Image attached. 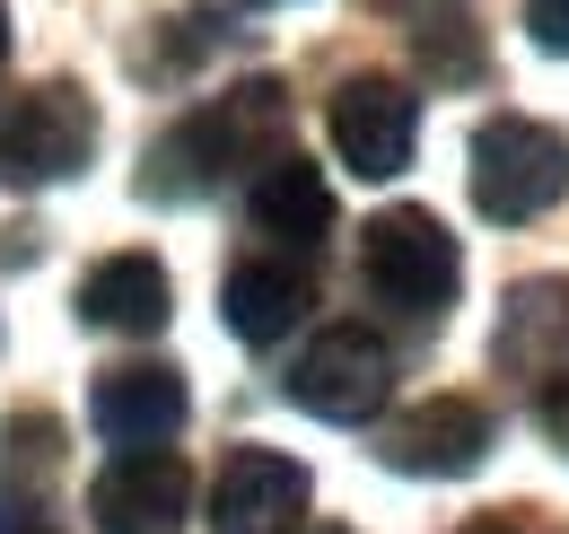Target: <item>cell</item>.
<instances>
[{"mask_svg": "<svg viewBox=\"0 0 569 534\" xmlns=\"http://www.w3.org/2000/svg\"><path fill=\"white\" fill-rule=\"evenodd\" d=\"M184 500H193V473L176 447H114V465L88 482L97 534H176Z\"/></svg>", "mask_w": 569, "mask_h": 534, "instance_id": "7", "label": "cell"}, {"mask_svg": "<svg viewBox=\"0 0 569 534\" xmlns=\"http://www.w3.org/2000/svg\"><path fill=\"white\" fill-rule=\"evenodd\" d=\"M219 307H228V334L237 342H281L307 307H316V280H307V255H281V246H263V255H237L228 280H219Z\"/></svg>", "mask_w": 569, "mask_h": 534, "instance_id": "11", "label": "cell"}, {"mask_svg": "<svg viewBox=\"0 0 569 534\" xmlns=\"http://www.w3.org/2000/svg\"><path fill=\"white\" fill-rule=\"evenodd\" d=\"M368 9H386V18H403V27H421L438 9H456V0H368Z\"/></svg>", "mask_w": 569, "mask_h": 534, "instance_id": "17", "label": "cell"}, {"mask_svg": "<svg viewBox=\"0 0 569 534\" xmlns=\"http://www.w3.org/2000/svg\"><path fill=\"white\" fill-rule=\"evenodd\" d=\"M18 264H36V237L27 228H0V271H18Z\"/></svg>", "mask_w": 569, "mask_h": 534, "instance_id": "18", "label": "cell"}, {"mask_svg": "<svg viewBox=\"0 0 569 534\" xmlns=\"http://www.w3.org/2000/svg\"><path fill=\"white\" fill-rule=\"evenodd\" d=\"M377 456L395 473H421V482H447V473H473L491 456V412L473 395H429L412 403L386 438H377Z\"/></svg>", "mask_w": 569, "mask_h": 534, "instance_id": "8", "label": "cell"}, {"mask_svg": "<svg viewBox=\"0 0 569 534\" xmlns=\"http://www.w3.org/2000/svg\"><path fill=\"white\" fill-rule=\"evenodd\" d=\"M386 395H395V350L368 334V325H325V334L289 359V403L316 412V421L359 429V421H377Z\"/></svg>", "mask_w": 569, "mask_h": 534, "instance_id": "5", "label": "cell"}, {"mask_svg": "<svg viewBox=\"0 0 569 534\" xmlns=\"http://www.w3.org/2000/svg\"><path fill=\"white\" fill-rule=\"evenodd\" d=\"M254 9H272V0H254Z\"/></svg>", "mask_w": 569, "mask_h": 534, "instance_id": "23", "label": "cell"}, {"mask_svg": "<svg viewBox=\"0 0 569 534\" xmlns=\"http://www.w3.org/2000/svg\"><path fill=\"white\" fill-rule=\"evenodd\" d=\"M456 534H535L526 517H473V526H456Z\"/></svg>", "mask_w": 569, "mask_h": 534, "instance_id": "20", "label": "cell"}, {"mask_svg": "<svg viewBox=\"0 0 569 534\" xmlns=\"http://www.w3.org/2000/svg\"><path fill=\"white\" fill-rule=\"evenodd\" d=\"M535 421L552 429V447H569V377H543V395H535Z\"/></svg>", "mask_w": 569, "mask_h": 534, "instance_id": "16", "label": "cell"}, {"mask_svg": "<svg viewBox=\"0 0 569 534\" xmlns=\"http://www.w3.org/2000/svg\"><path fill=\"white\" fill-rule=\"evenodd\" d=\"M246 219H254L263 246H281V255H316V246L333 237V185H325V167H307V158H272V167H254V185H246Z\"/></svg>", "mask_w": 569, "mask_h": 534, "instance_id": "12", "label": "cell"}, {"mask_svg": "<svg viewBox=\"0 0 569 534\" xmlns=\"http://www.w3.org/2000/svg\"><path fill=\"white\" fill-rule=\"evenodd\" d=\"M184 377L176 368H158V359H132V368H106L97 386H88V421H97V438L106 447H167L176 429H184Z\"/></svg>", "mask_w": 569, "mask_h": 534, "instance_id": "10", "label": "cell"}, {"mask_svg": "<svg viewBox=\"0 0 569 534\" xmlns=\"http://www.w3.org/2000/svg\"><path fill=\"white\" fill-rule=\"evenodd\" d=\"M359 280H368V298L395 307V316H438V307L456 298V280H465V255H456V237H447L429 210L403 201V210H377V219H368Z\"/></svg>", "mask_w": 569, "mask_h": 534, "instance_id": "3", "label": "cell"}, {"mask_svg": "<svg viewBox=\"0 0 569 534\" xmlns=\"http://www.w3.org/2000/svg\"><path fill=\"white\" fill-rule=\"evenodd\" d=\"M97 158V106L71 79H44L0 106V185H62Z\"/></svg>", "mask_w": 569, "mask_h": 534, "instance_id": "4", "label": "cell"}, {"mask_svg": "<svg viewBox=\"0 0 569 534\" xmlns=\"http://www.w3.org/2000/svg\"><path fill=\"white\" fill-rule=\"evenodd\" d=\"M272 132H281V88H272V79H246L237 97H219V106H202V115H184V123H167V132L149 140L141 201H202V194H219Z\"/></svg>", "mask_w": 569, "mask_h": 534, "instance_id": "1", "label": "cell"}, {"mask_svg": "<svg viewBox=\"0 0 569 534\" xmlns=\"http://www.w3.org/2000/svg\"><path fill=\"white\" fill-rule=\"evenodd\" d=\"M465 185L491 228H526L569 194V140L535 115H491L465 149Z\"/></svg>", "mask_w": 569, "mask_h": 534, "instance_id": "2", "label": "cell"}, {"mask_svg": "<svg viewBox=\"0 0 569 534\" xmlns=\"http://www.w3.org/2000/svg\"><path fill=\"white\" fill-rule=\"evenodd\" d=\"M307 517V465L281 447H237L211 482V534H289Z\"/></svg>", "mask_w": 569, "mask_h": 534, "instance_id": "9", "label": "cell"}, {"mask_svg": "<svg viewBox=\"0 0 569 534\" xmlns=\"http://www.w3.org/2000/svg\"><path fill=\"white\" fill-rule=\"evenodd\" d=\"M307 534H351V526H307Z\"/></svg>", "mask_w": 569, "mask_h": 534, "instance_id": "22", "label": "cell"}, {"mask_svg": "<svg viewBox=\"0 0 569 534\" xmlns=\"http://www.w3.org/2000/svg\"><path fill=\"white\" fill-rule=\"evenodd\" d=\"M0 534H53V526H44V508H27V517H18V508H0Z\"/></svg>", "mask_w": 569, "mask_h": 534, "instance_id": "19", "label": "cell"}, {"mask_svg": "<svg viewBox=\"0 0 569 534\" xmlns=\"http://www.w3.org/2000/svg\"><path fill=\"white\" fill-rule=\"evenodd\" d=\"M526 36L543 53H569V0H526Z\"/></svg>", "mask_w": 569, "mask_h": 534, "instance_id": "15", "label": "cell"}, {"mask_svg": "<svg viewBox=\"0 0 569 534\" xmlns=\"http://www.w3.org/2000/svg\"><path fill=\"white\" fill-rule=\"evenodd\" d=\"M0 62H9V0H0Z\"/></svg>", "mask_w": 569, "mask_h": 534, "instance_id": "21", "label": "cell"}, {"mask_svg": "<svg viewBox=\"0 0 569 534\" xmlns=\"http://www.w3.org/2000/svg\"><path fill=\"white\" fill-rule=\"evenodd\" d=\"M325 132H333V158H342L351 176L386 185V176H403V167H412V140H421V97H412L403 79L359 70V79H342V88H333Z\"/></svg>", "mask_w": 569, "mask_h": 534, "instance_id": "6", "label": "cell"}, {"mask_svg": "<svg viewBox=\"0 0 569 534\" xmlns=\"http://www.w3.org/2000/svg\"><path fill=\"white\" fill-rule=\"evenodd\" d=\"M167 307H176V289H167V264L158 255H106V264H88L79 280V325H97V334H158L167 325Z\"/></svg>", "mask_w": 569, "mask_h": 534, "instance_id": "13", "label": "cell"}, {"mask_svg": "<svg viewBox=\"0 0 569 534\" xmlns=\"http://www.w3.org/2000/svg\"><path fill=\"white\" fill-rule=\"evenodd\" d=\"M412 44H421V70H429V79H447V88L482 79V36H473L465 0H456V9H438V18H421V27H412Z\"/></svg>", "mask_w": 569, "mask_h": 534, "instance_id": "14", "label": "cell"}]
</instances>
